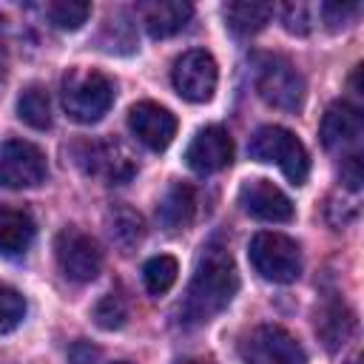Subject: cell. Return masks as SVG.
I'll return each mask as SVG.
<instances>
[{
  "label": "cell",
  "instance_id": "6da1fadb",
  "mask_svg": "<svg viewBox=\"0 0 364 364\" xmlns=\"http://www.w3.org/2000/svg\"><path fill=\"white\" fill-rule=\"evenodd\" d=\"M239 290V276L230 253L222 245H205L182 301V318L188 324L210 321L222 313Z\"/></svg>",
  "mask_w": 364,
  "mask_h": 364
},
{
  "label": "cell",
  "instance_id": "7a4b0ae2",
  "mask_svg": "<svg viewBox=\"0 0 364 364\" xmlns=\"http://www.w3.org/2000/svg\"><path fill=\"white\" fill-rule=\"evenodd\" d=\"M63 108L74 122L91 125L108 114L114 105V80L97 68H68L63 77Z\"/></svg>",
  "mask_w": 364,
  "mask_h": 364
},
{
  "label": "cell",
  "instance_id": "3957f363",
  "mask_svg": "<svg viewBox=\"0 0 364 364\" xmlns=\"http://www.w3.org/2000/svg\"><path fill=\"white\" fill-rule=\"evenodd\" d=\"M247 154L259 162H273L282 168V173L293 182L301 185L310 173V156L304 151V145L296 139L293 131L282 128V125H262L250 142H247Z\"/></svg>",
  "mask_w": 364,
  "mask_h": 364
},
{
  "label": "cell",
  "instance_id": "277c9868",
  "mask_svg": "<svg viewBox=\"0 0 364 364\" xmlns=\"http://www.w3.org/2000/svg\"><path fill=\"white\" fill-rule=\"evenodd\" d=\"M247 256H250V264L253 270L267 279V282H276V284H290L299 279L301 273V253H299V245L284 236V233H273V230H262L250 239V247H247Z\"/></svg>",
  "mask_w": 364,
  "mask_h": 364
},
{
  "label": "cell",
  "instance_id": "5b68a950",
  "mask_svg": "<svg viewBox=\"0 0 364 364\" xmlns=\"http://www.w3.org/2000/svg\"><path fill=\"white\" fill-rule=\"evenodd\" d=\"M256 88H259V97L279 111L296 114L304 105V80L284 57H262L259 60Z\"/></svg>",
  "mask_w": 364,
  "mask_h": 364
},
{
  "label": "cell",
  "instance_id": "8992f818",
  "mask_svg": "<svg viewBox=\"0 0 364 364\" xmlns=\"http://www.w3.org/2000/svg\"><path fill=\"white\" fill-rule=\"evenodd\" d=\"M48 173L46 154L26 139H6L0 145V185L9 191L37 188Z\"/></svg>",
  "mask_w": 364,
  "mask_h": 364
},
{
  "label": "cell",
  "instance_id": "52a82bcc",
  "mask_svg": "<svg viewBox=\"0 0 364 364\" xmlns=\"http://www.w3.org/2000/svg\"><path fill=\"white\" fill-rule=\"evenodd\" d=\"M242 364H307V355L284 327L262 324L245 336Z\"/></svg>",
  "mask_w": 364,
  "mask_h": 364
},
{
  "label": "cell",
  "instance_id": "ba28073f",
  "mask_svg": "<svg viewBox=\"0 0 364 364\" xmlns=\"http://www.w3.org/2000/svg\"><path fill=\"white\" fill-rule=\"evenodd\" d=\"M54 253H57V264H60L63 276L71 282H80V284L94 282L97 273L102 270L100 245L80 228H63L54 242Z\"/></svg>",
  "mask_w": 364,
  "mask_h": 364
},
{
  "label": "cell",
  "instance_id": "9c48e42d",
  "mask_svg": "<svg viewBox=\"0 0 364 364\" xmlns=\"http://www.w3.org/2000/svg\"><path fill=\"white\" fill-rule=\"evenodd\" d=\"M171 80H173V88H176V94L182 100H188V102H208L213 97L216 80H219L216 60L208 51H202V48H191V51H185L173 63Z\"/></svg>",
  "mask_w": 364,
  "mask_h": 364
},
{
  "label": "cell",
  "instance_id": "30bf717a",
  "mask_svg": "<svg viewBox=\"0 0 364 364\" xmlns=\"http://www.w3.org/2000/svg\"><path fill=\"white\" fill-rule=\"evenodd\" d=\"M318 136H321V145L333 154H344V156L358 154V145H361V136H364L361 111L350 102L327 105V111L321 117Z\"/></svg>",
  "mask_w": 364,
  "mask_h": 364
},
{
  "label": "cell",
  "instance_id": "8fae6325",
  "mask_svg": "<svg viewBox=\"0 0 364 364\" xmlns=\"http://www.w3.org/2000/svg\"><path fill=\"white\" fill-rule=\"evenodd\" d=\"M82 165L91 176L102 179L105 185H122L136 173V159L119 139H100L85 145Z\"/></svg>",
  "mask_w": 364,
  "mask_h": 364
},
{
  "label": "cell",
  "instance_id": "7c38bea8",
  "mask_svg": "<svg viewBox=\"0 0 364 364\" xmlns=\"http://www.w3.org/2000/svg\"><path fill=\"white\" fill-rule=\"evenodd\" d=\"M233 159V139L222 125H205L196 131L185 151V162L196 173H216Z\"/></svg>",
  "mask_w": 364,
  "mask_h": 364
},
{
  "label": "cell",
  "instance_id": "4fadbf2b",
  "mask_svg": "<svg viewBox=\"0 0 364 364\" xmlns=\"http://www.w3.org/2000/svg\"><path fill=\"white\" fill-rule=\"evenodd\" d=\"M131 134L151 151H165L176 136V117L156 102H136L128 111Z\"/></svg>",
  "mask_w": 364,
  "mask_h": 364
},
{
  "label": "cell",
  "instance_id": "5bb4252c",
  "mask_svg": "<svg viewBox=\"0 0 364 364\" xmlns=\"http://www.w3.org/2000/svg\"><path fill=\"white\" fill-rule=\"evenodd\" d=\"M239 202L250 216H256L262 222H290L293 219V202L270 179H247L239 188Z\"/></svg>",
  "mask_w": 364,
  "mask_h": 364
},
{
  "label": "cell",
  "instance_id": "9a60e30c",
  "mask_svg": "<svg viewBox=\"0 0 364 364\" xmlns=\"http://www.w3.org/2000/svg\"><path fill=\"white\" fill-rule=\"evenodd\" d=\"M136 14H139L145 31L154 40H162V37H173L176 31H182L188 26L193 6L182 3V0H151V3H139Z\"/></svg>",
  "mask_w": 364,
  "mask_h": 364
},
{
  "label": "cell",
  "instance_id": "2e32d148",
  "mask_svg": "<svg viewBox=\"0 0 364 364\" xmlns=\"http://www.w3.org/2000/svg\"><path fill=\"white\" fill-rule=\"evenodd\" d=\"M353 330H355V316H353L350 307H347L344 301H338V299L324 301L321 310L316 313V333H318V338L324 341V347H327L330 353L341 350V347L350 341Z\"/></svg>",
  "mask_w": 364,
  "mask_h": 364
},
{
  "label": "cell",
  "instance_id": "e0dca14e",
  "mask_svg": "<svg viewBox=\"0 0 364 364\" xmlns=\"http://www.w3.org/2000/svg\"><path fill=\"white\" fill-rule=\"evenodd\" d=\"M196 210V193L188 182H173L156 205V219L165 230H182L191 225Z\"/></svg>",
  "mask_w": 364,
  "mask_h": 364
},
{
  "label": "cell",
  "instance_id": "ac0fdd59",
  "mask_svg": "<svg viewBox=\"0 0 364 364\" xmlns=\"http://www.w3.org/2000/svg\"><path fill=\"white\" fill-rule=\"evenodd\" d=\"M105 228H108V236L119 253L136 250V245L145 239V219L134 208H125V205H117L114 210H108Z\"/></svg>",
  "mask_w": 364,
  "mask_h": 364
},
{
  "label": "cell",
  "instance_id": "d6986e66",
  "mask_svg": "<svg viewBox=\"0 0 364 364\" xmlns=\"http://www.w3.org/2000/svg\"><path fill=\"white\" fill-rule=\"evenodd\" d=\"M34 239V222L26 210L14 208H0V253L3 256H17L28 250Z\"/></svg>",
  "mask_w": 364,
  "mask_h": 364
},
{
  "label": "cell",
  "instance_id": "ffe728a7",
  "mask_svg": "<svg viewBox=\"0 0 364 364\" xmlns=\"http://www.w3.org/2000/svg\"><path fill=\"white\" fill-rule=\"evenodd\" d=\"M273 6L270 3H228L225 6V23L233 34H256L259 28H264L273 17Z\"/></svg>",
  "mask_w": 364,
  "mask_h": 364
},
{
  "label": "cell",
  "instance_id": "44dd1931",
  "mask_svg": "<svg viewBox=\"0 0 364 364\" xmlns=\"http://www.w3.org/2000/svg\"><path fill=\"white\" fill-rule=\"evenodd\" d=\"M17 117L37 131H46L51 125V102L43 85H28L17 97Z\"/></svg>",
  "mask_w": 364,
  "mask_h": 364
},
{
  "label": "cell",
  "instance_id": "7402d4cb",
  "mask_svg": "<svg viewBox=\"0 0 364 364\" xmlns=\"http://www.w3.org/2000/svg\"><path fill=\"white\" fill-rule=\"evenodd\" d=\"M176 273H179V264H176L173 256L159 253V256L148 259V262L142 264V282H145V290H148L151 296H162V293H168V290L173 287V282H176Z\"/></svg>",
  "mask_w": 364,
  "mask_h": 364
},
{
  "label": "cell",
  "instance_id": "603a6c76",
  "mask_svg": "<svg viewBox=\"0 0 364 364\" xmlns=\"http://www.w3.org/2000/svg\"><path fill=\"white\" fill-rule=\"evenodd\" d=\"M100 46L108 54H131L136 48V37H134V23L125 14H111L102 26L100 34Z\"/></svg>",
  "mask_w": 364,
  "mask_h": 364
},
{
  "label": "cell",
  "instance_id": "cb8c5ba5",
  "mask_svg": "<svg viewBox=\"0 0 364 364\" xmlns=\"http://www.w3.org/2000/svg\"><path fill=\"white\" fill-rule=\"evenodd\" d=\"M91 14V3H82V0H54L46 6V17L54 28H63V31H77L82 28V23L88 20Z\"/></svg>",
  "mask_w": 364,
  "mask_h": 364
},
{
  "label": "cell",
  "instance_id": "d4e9b609",
  "mask_svg": "<svg viewBox=\"0 0 364 364\" xmlns=\"http://www.w3.org/2000/svg\"><path fill=\"white\" fill-rule=\"evenodd\" d=\"M128 318V304L119 293H105L97 304H94V321L102 330H119Z\"/></svg>",
  "mask_w": 364,
  "mask_h": 364
},
{
  "label": "cell",
  "instance_id": "484cf974",
  "mask_svg": "<svg viewBox=\"0 0 364 364\" xmlns=\"http://www.w3.org/2000/svg\"><path fill=\"white\" fill-rule=\"evenodd\" d=\"M23 318H26V299L14 287L0 284V336L11 333Z\"/></svg>",
  "mask_w": 364,
  "mask_h": 364
},
{
  "label": "cell",
  "instance_id": "4316f807",
  "mask_svg": "<svg viewBox=\"0 0 364 364\" xmlns=\"http://www.w3.org/2000/svg\"><path fill=\"white\" fill-rule=\"evenodd\" d=\"M321 20L327 23L330 31H338V28H347L358 11H361V3H321Z\"/></svg>",
  "mask_w": 364,
  "mask_h": 364
},
{
  "label": "cell",
  "instance_id": "83f0119b",
  "mask_svg": "<svg viewBox=\"0 0 364 364\" xmlns=\"http://www.w3.org/2000/svg\"><path fill=\"white\" fill-rule=\"evenodd\" d=\"M282 23L290 34H307L313 28V9L307 3H287L282 6Z\"/></svg>",
  "mask_w": 364,
  "mask_h": 364
},
{
  "label": "cell",
  "instance_id": "f1b7e54d",
  "mask_svg": "<svg viewBox=\"0 0 364 364\" xmlns=\"http://www.w3.org/2000/svg\"><path fill=\"white\" fill-rule=\"evenodd\" d=\"M361 182H364V173H361V159H358V154L344 156V165H341V185H344L347 191L358 193V191H361Z\"/></svg>",
  "mask_w": 364,
  "mask_h": 364
},
{
  "label": "cell",
  "instance_id": "f546056e",
  "mask_svg": "<svg viewBox=\"0 0 364 364\" xmlns=\"http://www.w3.org/2000/svg\"><path fill=\"white\" fill-rule=\"evenodd\" d=\"M100 358H102V353L91 341H77L68 350V364H100Z\"/></svg>",
  "mask_w": 364,
  "mask_h": 364
},
{
  "label": "cell",
  "instance_id": "4dcf8cb0",
  "mask_svg": "<svg viewBox=\"0 0 364 364\" xmlns=\"http://www.w3.org/2000/svg\"><path fill=\"white\" fill-rule=\"evenodd\" d=\"M353 216H355V205H353V202H330V205H327V219H330L333 228L347 225Z\"/></svg>",
  "mask_w": 364,
  "mask_h": 364
},
{
  "label": "cell",
  "instance_id": "1f68e13d",
  "mask_svg": "<svg viewBox=\"0 0 364 364\" xmlns=\"http://www.w3.org/2000/svg\"><path fill=\"white\" fill-rule=\"evenodd\" d=\"M3 77H6V57H3V48H0V82H3Z\"/></svg>",
  "mask_w": 364,
  "mask_h": 364
},
{
  "label": "cell",
  "instance_id": "d6a6232c",
  "mask_svg": "<svg viewBox=\"0 0 364 364\" xmlns=\"http://www.w3.org/2000/svg\"><path fill=\"white\" fill-rule=\"evenodd\" d=\"M179 364H205V361H179Z\"/></svg>",
  "mask_w": 364,
  "mask_h": 364
},
{
  "label": "cell",
  "instance_id": "836d02e7",
  "mask_svg": "<svg viewBox=\"0 0 364 364\" xmlns=\"http://www.w3.org/2000/svg\"><path fill=\"white\" fill-rule=\"evenodd\" d=\"M350 364H361V358H353V361H350Z\"/></svg>",
  "mask_w": 364,
  "mask_h": 364
},
{
  "label": "cell",
  "instance_id": "e575fe53",
  "mask_svg": "<svg viewBox=\"0 0 364 364\" xmlns=\"http://www.w3.org/2000/svg\"><path fill=\"white\" fill-rule=\"evenodd\" d=\"M117 364H128V361H117Z\"/></svg>",
  "mask_w": 364,
  "mask_h": 364
}]
</instances>
